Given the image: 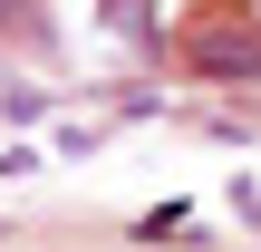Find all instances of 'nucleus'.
<instances>
[{"label":"nucleus","mask_w":261,"mask_h":252,"mask_svg":"<svg viewBox=\"0 0 261 252\" xmlns=\"http://www.w3.org/2000/svg\"><path fill=\"white\" fill-rule=\"evenodd\" d=\"M252 39H261V0H252Z\"/></svg>","instance_id":"3"},{"label":"nucleus","mask_w":261,"mask_h":252,"mask_svg":"<svg viewBox=\"0 0 261 252\" xmlns=\"http://www.w3.org/2000/svg\"><path fill=\"white\" fill-rule=\"evenodd\" d=\"M194 58H203L213 78H252L261 68V39L252 29H194Z\"/></svg>","instance_id":"1"},{"label":"nucleus","mask_w":261,"mask_h":252,"mask_svg":"<svg viewBox=\"0 0 261 252\" xmlns=\"http://www.w3.org/2000/svg\"><path fill=\"white\" fill-rule=\"evenodd\" d=\"M232 204H242V214H252V223H261V194H242V185H232Z\"/></svg>","instance_id":"2"}]
</instances>
